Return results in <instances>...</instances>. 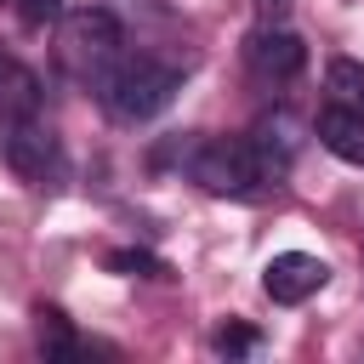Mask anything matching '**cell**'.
<instances>
[{"instance_id":"cell-5","label":"cell","mask_w":364,"mask_h":364,"mask_svg":"<svg viewBox=\"0 0 364 364\" xmlns=\"http://www.w3.org/2000/svg\"><path fill=\"white\" fill-rule=\"evenodd\" d=\"M324 284H330V267H324L318 256H307V250H279V256L262 267V290H267L279 307H296V301L318 296Z\"/></svg>"},{"instance_id":"cell-9","label":"cell","mask_w":364,"mask_h":364,"mask_svg":"<svg viewBox=\"0 0 364 364\" xmlns=\"http://www.w3.org/2000/svg\"><path fill=\"white\" fill-rule=\"evenodd\" d=\"M324 91H330L336 102H347V108H364V63L330 57V63H324Z\"/></svg>"},{"instance_id":"cell-8","label":"cell","mask_w":364,"mask_h":364,"mask_svg":"<svg viewBox=\"0 0 364 364\" xmlns=\"http://www.w3.org/2000/svg\"><path fill=\"white\" fill-rule=\"evenodd\" d=\"M46 102V85L28 63H17L6 46H0V119H34Z\"/></svg>"},{"instance_id":"cell-2","label":"cell","mask_w":364,"mask_h":364,"mask_svg":"<svg viewBox=\"0 0 364 364\" xmlns=\"http://www.w3.org/2000/svg\"><path fill=\"white\" fill-rule=\"evenodd\" d=\"M182 165L205 193H222V199H250L267 182L250 136H205V142H193L182 154Z\"/></svg>"},{"instance_id":"cell-13","label":"cell","mask_w":364,"mask_h":364,"mask_svg":"<svg viewBox=\"0 0 364 364\" xmlns=\"http://www.w3.org/2000/svg\"><path fill=\"white\" fill-rule=\"evenodd\" d=\"M17 17H23V28H46L63 17V0H17Z\"/></svg>"},{"instance_id":"cell-7","label":"cell","mask_w":364,"mask_h":364,"mask_svg":"<svg viewBox=\"0 0 364 364\" xmlns=\"http://www.w3.org/2000/svg\"><path fill=\"white\" fill-rule=\"evenodd\" d=\"M313 131H318V142H324L341 165H364V108L330 102V108H318Z\"/></svg>"},{"instance_id":"cell-12","label":"cell","mask_w":364,"mask_h":364,"mask_svg":"<svg viewBox=\"0 0 364 364\" xmlns=\"http://www.w3.org/2000/svg\"><path fill=\"white\" fill-rule=\"evenodd\" d=\"M262 347V336L250 330V324H222L216 336H210V353H222V358H245V353H256Z\"/></svg>"},{"instance_id":"cell-1","label":"cell","mask_w":364,"mask_h":364,"mask_svg":"<svg viewBox=\"0 0 364 364\" xmlns=\"http://www.w3.org/2000/svg\"><path fill=\"white\" fill-rule=\"evenodd\" d=\"M91 91L119 125H142L171 108V97L182 91V68H171L148 51H119L114 63H102L91 74Z\"/></svg>"},{"instance_id":"cell-14","label":"cell","mask_w":364,"mask_h":364,"mask_svg":"<svg viewBox=\"0 0 364 364\" xmlns=\"http://www.w3.org/2000/svg\"><path fill=\"white\" fill-rule=\"evenodd\" d=\"M256 6H262V17H267V23H279V17H284L296 0H256Z\"/></svg>"},{"instance_id":"cell-6","label":"cell","mask_w":364,"mask_h":364,"mask_svg":"<svg viewBox=\"0 0 364 364\" xmlns=\"http://www.w3.org/2000/svg\"><path fill=\"white\" fill-rule=\"evenodd\" d=\"M245 63L262 80H296L307 68V46H301V34H290L279 23H262V28L245 34Z\"/></svg>"},{"instance_id":"cell-4","label":"cell","mask_w":364,"mask_h":364,"mask_svg":"<svg viewBox=\"0 0 364 364\" xmlns=\"http://www.w3.org/2000/svg\"><path fill=\"white\" fill-rule=\"evenodd\" d=\"M63 46H68L74 63H91V74H97L102 63H114L125 51V28H119V17L108 6H80L68 17V28H63Z\"/></svg>"},{"instance_id":"cell-10","label":"cell","mask_w":364,"mask_h":364,"mask_svg":"<svg viewBox=\"0 0 364 364\" xmlns=\"http://www.w3.org/2000/svg\"><path fill=\"white\" fill-rule=\"evenodd\" d=\"M102 267H108V273H125V279H171V267H165L154 250H108Z\"/></svg>"},{"instance_id":"cell-3","label":"cell","mask_w":364,"mask_h":364,"mask_svg":"<svg viewBox=\"0 0 364 364\" xmlns=\"http://www.w3.org/2000/svg\"><path fill=\"white\" fill-rule=\"evenodd\" d=\"M0 159H6L23 182H40V188L63 171L57 136L40 125V114H34V119H6V131H0Z\"/></svg>"},{"instance_id":"cell-11","label":"cell","mask_w":364,"mask_h":364,"mask_svg":"<svg viewBox=\"0 0 364 364\" xmlns=\"http://www.w3.org/2000/svg\"><path fill=\"white\" fill-rule=\"evenodd\" d=\"M34 318H40V347H46V353H57V358H68V353H80V336L68 330V318H63L57 307H40Z\"/></svg>"}]
</instances>
